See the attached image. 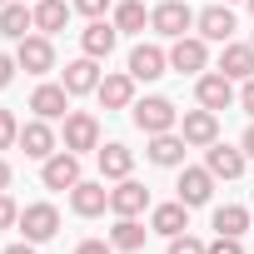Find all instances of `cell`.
I'll use <instances>...</instances> for the list:
<instances>
[{
  "label": "cell",
  "mask_w": 254,
  "mask_h": 254,
  "mask_svg": "<svg viewBox=\"0 0 254 254\" xmlns=\"http://www.w3.org/2000/svg\"><path fill=\"white\" fill-rule=\"evenodd\" d=\"M130 120L140 125L145 135H165V130H175V125H180V110H175L165 95H145V100L130 105Z\"/></svg>",
  "instance_id": "cell-1"
},
{
  "label": "cell",
  "mask_w": 254,
  "mask_h": 254,
  "mask_svg": "<svg viewBox=\"0 0 254 254\" xmlns=\"http://www.w3.org/2000/svg\"><path fill=\"white\" fill-rule=\"evenodd\" d=\"M190 25H194L190 0H160V5L150 10V30H155V35H165V40H180Z\"/></svg>",
  "instance_id": "cell-2"
},
{
  "label": "cell",
  "mask_w": 254,
  "mask_h": 254,
  "mask_svg": "<svg viewBox=\"0 0 254 254\" xmlns=\"http://www.w3.org/2000/svg\"><path fill=\"white\" fill-rule=\"evenodd\" d=\"M15 60H20L25 75H50V70H55V45H50V35H25V40H15Z\"/></svg>",
  "instance_id": "cell-3"
},
{
  "label": "cell",
  "mask_w": 254,
  "mask_h": 254,
  "mask_svg": "<svg viewBox=\"0 0 254 254\" xmlns=\"http://www.w3.org/2000/svg\"><path fill=\"white\" fill-rule=\"evenodd\" d=\"M204 65H209V40H204V35H180L175 50H170V70H180V75H204Z\"/></svg>",
  "instance_id": "cell-4"
},
{
  "label": "cell",
  "mask_w": 254,
  "mask_h": 254,
  "mask_svg": "<svg viewBox=\"0 0 254 254\" xmlns=\"http://www.w3.org/2000/svg\"><path fill=\"white\" fill-rule=\"evenodd\" d=\"M40 180H45V190H75L80 185V155L55 150L50 160H40Z\"/></svg>",
  "instance_id": "cell-5"
},
{
  "label": "cell",
  "mask_w": 254,
  "mask_h": 254,
  "mask_svg": "<svg viewBox=\"0 0 254 254\" xmlns=\"http://www.w3.org/2000/svg\"><path fill=\"white\" fill-rule=\"evenodd\" d=\"M65 150H75V155L100 150V120L90 110H70L65 115Z\"/></svg>",
  "instance_id": "cell-6"
},
{
  "label": "cell",
  "mask_w": 254,
  "mask_h": 254,
  "mask_svg": "<svg viewBox=\"0 0 254 254\" xmlns=\"http://www.w3.org/2000/svg\"><path fill=\"white\" fill-rule=\"evenodd\" d=\"M194 95H199V105H204V110H214V115H219V110H229V105L239 100V95H234V80H229L224 70L199 75V80H194Z\"/></svg>",
  "instance_id": "cell-7"
},
{
  "label": "cell",
  "mask_w": 254,
  "mask_h": 254,
  "mask_svg": "<svg viewBox=\"0 0 254 254\" xmlns=\"http://www.w3.org/2000/svg\"><path fill=\"white\" fill-rule=\"evenodd\" d=\"M55 229H60V209H55V204H25V209H20V234H25L30 244L55 239Z\"/></svg>",
  "instance_id": "cell-8"
},
{
  "label": "cell",
  "mask_w": 254,
  "mask_h": 254,
  "mask_svg": "<svg viewBox=\"0 0 254 254\" xmlns=\"http://www.w3.org/2000/svg\"><path fill=\"white\" fill-rule=\"evenodd\" d=\"M180 135H185L194 150H209V145L219 140V115H214V110H204V105H199V110H185Z\"/></svg>",
  "instance_id": "cell-9"
},
{
  "label": "cell",
  "mask_w": 254,
  "mask_h": 254,
  "mask_svg": "<svg viewBox=\"0 0 254 254\" xmlns=\"http://www.w3.org/2000/svg\"><path fill=\"white\" fill-rule=\"evenodd\" d=\"M145 204H150V190L140 180H120L110 190V214L115 219H135V214H145Z\"/></svg>",
  "instance_id": "cell-10"
},
{
  "label": "cell",
  "mask_w": 254,
  "mask_h": 254,
  "mask_svg": "<svg viewBox=\"0 0 254 254\" xmlns=\"http://www.w3.org/2000/svg\"><path fill=\"white\" fill-rule=\"evenodd\" d=\"M70 209H75L80 219L105 214V209H110V190H105V180H80V185L70 190Z\"/></svg>",
  "instance_id": "cell-11"
},
{
  "label": "cell",
  "mask_w": 254,
  "mask_h": 254,
  "mask_svg": "<svg viewBox=\"0 0 254 254\" xmlns=\"http://www.w3.org/2000/svg\"><path fill=\"white\" fill-rule=\"evenodd\" d=\"M185 150H190V140L180 135V130H165V135H150V165H160V170H175V165H185Z\"/></svg>",
  "instance_id": "cell-12"
},
{
  "label": "cell",
  "mask_w": 254,
  "mask_h": 254,
  "mask_svg": "<svg viewBox=\"0 0 254 254\" xmlns=\"http://www.w3.org/2000/svg\"><path fill=\"white\" fill-rule=\"evenodd\" d=\"M244 160H249L244 150H234V145H219V140L204 150V170H209L214 180H239V175H244Z\"/></svg>",
  "instance_id": "cell-13"
},
{
  "label": "cell",
  "mask_w": 254,
  "mask_h": 254,
  "mask_svg": "<svg viewBox=\"0 0 254 254\" xmlns=\"http://www.w3.org/2000/svg\"><path fill=\"white\" fill-rule=\"evenodd\" d=\"M30 160H50L60 145H55V130H50V120H30V125H20V140H15Z\"/></svg>",
  "instance_id": "cell-14"
},
{
  "label": "cell",
  "mask_w": 254,
  "mask_h": 254,
  "mask_svg": "<svg viewBox=\"0 0 254 254\" xmlns=\"http://www.w3.org/2000/svg\"><path fill=\"white\" fill-rule=\"evenodd\" d=\"M100 60H90V55H80V60H70L65 65V75H60V85L70 90V95H90V90H100Z\"/></svg>",
  "instance_id": "cell-15"
},
{
  "label": "cell",
  "mask_w": 254,
  "mask_h": 254,
  "mask_svg": "<svg viewBox=\"0 0 254 254\" xmlns=\"http://www.w3.org/2000/svg\"><path fill=\"white\" fill-rule=\"evenodd\" d=\"M95 160H100V175H105V180H130V170H135V150H130V145H120V140L100 145Z\"/></svg>",
  "instance_id": "cell-16"
},
{
  "label": "cell",
  "mask_w": 254,
  "mask_h": 254,
  "mask_svg": "<svg viewBox=\"0 0 254 254\" xmlns=\"http://www.w3.org/2000/svg\"><path fill=\"white\" fill-rule=\"evenodd\" d=\"M194 25H199V35H204V40L229 45V35H234V10L219 0V5H209V10H199V15H194Z\"/></svg>",
  "instance_id": "cell-17"
},
{
  "label": "cell",
  "mask_w": 254,
  "mask_h": 254,
  "mask_svg": "<svg viewBox=\"0 0 254 254\" xmlns=\"http://www.w3.org/2000/svg\"><path fill=\"white\" fill-rule=\"evenodd\" d=\"M115 40H120L115 20H90V25L80 30V50H85L90 60H105V55L115 50Z\"/></svg>",
  "instance_id": "cell-18"
},
{
  "label": "cell",
  "mask_w": 254,
  "mask_h": 254,
  "mask_svg": "<svg viewBox=\"0 0 254 254\" xmlns=\"http://www.w3.org/2000/svg\"><path fill=\"white\" fill-rule=\"evenodd\" d=\"M30 110H35V120H65L70 115V90L65 85H40L30 95Z\"/></svg>",
  "instance_id": "cell-19"
},
{
  "label": "cell",
  "mask_w": 254,
  "mask_h": 254,
  "mask_svg": "<svg viewBox=\"0 0 254 254\" xmlns=\"http://www.w3.org/2000/svg\"><path fill=\"white\" fill-rule=\"evenodd\" d=\"M95 95H100L105 110H130V105H135V75H130V70H125V75H105Z\"/></svg>",
  "instance_id": "cell-20"
},
{
  "label": "cell",
  "mask_w": 254,
  "mask_h": 254,
  "mask_svg": "<svg viewBox=\"0 0 254 254\" xmlns=\"http://www.w3.org/2000/svg\"><path fill=\"white\" fill-rule=\"evenodd\" d=\"M180 199L190 204V209H199V204H209V194H214V175L209 170H180Z\"/></svg>",
  "instance_id": "cell-21"
},
{
  "label": "cell",
  "mask_w": 254,
  "mask_h": 254,
  "mask_svg": "<svg viewBox=\"0 0 254 254\" xmlns=\"http://www.w3.org/2000/svg\"><path fill=\"white\" fill-rule=\"evenodd\" d=\"M150 229H155V234H165V239L185 234V229H190V204H185V199H175V204H155Z\"/></svg>",
  "instance_id": "cell-22"
},
{
  "label": "cell",
  "mask_w": 254,
  "mask_h": 254,
  "mask_svg": "<svg viewBox=\"0 0 254 254\" xmlns=\"http://www.w3.org/2000/svg\"><path fill=\"white\" fill-rule=\"evenodd\" d=\"M165 65H170V55H165L160 45H135V50H130V75H135V80H160Z\"/></svg>",
  "instance_id": "cell-23"
},
{
  "label": "cell",
  "mask_w": 254,
  "mask_h": 254,
  "mask_svg": "<svg viewBox=\"0 0 254 254\" xmlns=\"http://www.w3.org/2000/svg\"><path fill=\"white\" fill-rule=\"evenodd\" d=\"M219 70H224L229 80H239V85H244V80L254 75V45L229 40V45H224V55H219Z\"/></svg>",
  "instance_id": "cell-24"
},
{
  "label": "cell",
  "mask_w": 254,
  "mask_h": 254,
  "mask_svg": "<svg viewBox=\"0 0 254 254\" xmlns=\"http://www.w3.org/2000/svg\"><path fill=\"white\" fill-rule=\"evenodd\" d=\"M155 229H145L140 219H115V229H110V244L120 249V254H135V249H145V239H150Z\"/></svg>",
  "instance_id": "cell-25"
},
{
  "label": "cell",
  "mask_w": 254,
  "mask_h": 254,
  "mask_svg": "<svg viewBox=\"0 0 254 254\" xmlns=\"http://www.w3.org/2000/svg\"><path fill=\"white\" fill-rule=\"evenodd\" d=\"M30 30H35V10L15 5V0H10V5H0V35H5V40H25Z\"/></svg>",
  "instance_id": "cell-26"
},
{
  "label": "cell",
  "mask_w": 254,
  "mask_h": 254,
  "mask_svg": "<svg viewBox=\"0 0 254 254\" xmlns=\"http://www.w3.org/2000/svg\"><path fill=\"white\" fill-rule=\"evenodd\" d=\"M65 20H70V5H65V0H35V30H40V35L65 30Z\"/></svg>",
  "instance_id": "cell-27"
},
{
  "label": "cell",
  "mask_w": 254,
  "mask_h": 254,
  "mask_svg": "<svg viewBox=\"0 0 254 254\" xmlns=\"http://www.w3.org/2000/svg\"><path fill=\"white\" fill-rule=\"evenodd\" d=\"M150 25V10L140 5V0H120V5H115V30L120 35H140Z\"/></svg>",
  "instance_id": "cell-28"
},
{
  "label": "cell",
  "mask_w": 254,
  "mask_h": 254,
  "mask_svg": "<svg viewBox=\"0 0 254 254\" xmlns=\"http://www.w3.org/2000/svg\"><path fill=\"white\" fill-rule=\"evenodd\" d=\"M249 224H254V214H249L244 204H219V209H214V234H234V239H239Z\"/></svg>",
  "instance_id": "cell-29"
},
{
  "label": "cell",
  "mask_w": 254,
  "mask_h": 254,
  "mask_svg": "<svg viewBox=\"0 0 254 254\" xmlns=\"http://www.w3.org/2000/svg\"><path fill=\"white\" fill-rule=\"evenodd\" d=\"M15 140H20V120L10 110H0V150H10Z\"/></svg>",
  "instance_id": "cell-30"
},
{
  "label": "cell",
  "mask_w": 254,
  "mask_h": 254,
  "mask_svg": "<svg viewBox=\"0 0 254 254\" xmlns=\"http://www.w3.org/2000/svg\"><path fill=\"white\" fill-rule=\"evenodd\" d=\"M204 249H209V244H199V239H194V234H190V229H185V234H175V239H170V254H204Z\"/></svg>",
  "instance_id": "cell-31"
},
{
  "label": "cell",
  "mask_w": 254,
  "mask_h": 254,
  "mask_svg": "<svg viewBox=\"0 0 254 254\" xmlns=\"http://www.w3.org/2000/svg\"><path fill=\"white\" fill-rule=\"evenodd\" d=\"M10 224H20V204L0 190V229H10Z\"/></svg>",
  "instance_id": "cell-32"
},
{
  "label": "cell",
  "mask_w": 254,
  "mask_h": 254,
  "mask_svg": "<svg viewBox=\"0 0 254 254\" xmlns=\"http://www.w3.org/2000/svg\"><path fill=\"white\" fill-rule=\"evenodd\" d=\"M204 254H244V244H239L234 234H214V244H209Z\"/></svg>",
  "instance_id": "cell-33"
},
{
  "label": "cell",
  "mask_w": 254,
  "mask_h": 254,
  "mask_svg": "<svg viewBox=\"0 0 254 254\" xmlns=\"http://www.w3.org/2000/svg\"><path fill=\"white\" fill-rule=\"evenodd\" d=\"M75 10H80V15H90V20H105L110 0H75Z\"/></svg>",
  "instance_id": "cell-34"
},
{
  "label": "cell",
  "mask_w": 254,
  "mask_h": 254,
  "mask_svg": "<svg viewBox=\"0 0 254 254\" xmlns=\"http://www.w3.org/2000/svg\"><path fill=\"white\" fill-rule=\"evenodd\" d=\"M75 254H115V244H110V239H80Z\"/></svg>",
  "instance_id": "cell-35"
},
{
  "label": "cell",
  "mask_w": 254,
  "mask_h": 254,
  "mask_svg": "<svg viewBox=\"0 0 254 254\" xmlns=\"http://www.w3.org/2000/svg\"><path fill=\"white\" fill-rule=\"evenodd\" d=\"M15 70H20V60H15V55H0V90L15 80Z\"/></svg>",
  "instance_id": "cell-36"
},
{
  "label": "cell",
  "mask_w": 254,
  "mask_h": 254,
  "mask_svg": "<svg viewBox=\"0 0 254 254\" xmlns=\"http://www.w3.org/2000/svg\"><path fill=\"white\" fill-rule=\"evenodd\" d=\"M239 105H244V115H249V120H254V75H249V80H244V90H239Z\"/></svg>",
  "instance_id": "cell-37"
},
{
  "label": "cell",
  "mask_w": 254,
  "mask_h": 254,
  "mask_svg": "<svg viewBox=\"0 0 254 254\" xmlns=\"http://www.w3.org/2000/svg\"><path fill=\"white\" fill-rule=\"evenodd\" d=\"M239 150H244V155L254 160V120H249V130H244V140H239Z\"/></svg>",
  "instance_id": "cell-38"
},
{
  "label": "cell",
  "mask_w": 254,
  "mask_h": 254,
  "mask_svg": "<svg viewBox=\"0 0 254 254\" xmlns=\"http://www.w3.org/2000/svg\"><path fill=\"white\" fill-rule=\"evenodd\" d=\"M0 254H35V244H30V239H25V244H5Z\"/></svg>",
  "instance_id": "cell-39"
},
{
  "label": "cell",
  "mask_w": 254,
  "mask_h": 254,
  "mask_svg": "<svg viewBox=\"0 0 254 254\" xmlns=\"http://www.w3.org/2000/svg\"><path fill=\"white\" fill-rule=\"evenodd\" d=\"M0 190H10V165L0 160Z\"/></svg>",
  "instance_id": "cell-40"
},
{
  "label": "cell",
  "mask_w": 254,
  "mask_h": 254,
  "mask_svg": "<svg viewBox=\"0 0 254 254\" xmlns=\"http://www.w3.org/2000/svg\"><path fill=\"white\" fill-rule=\"evenodd\" d=\"M0 5H10V0H0Z\"/></svg>",
  "instance_id": "cell-41"
},
{
  "label": "cell",
  "mask_w": 254,
  "mask_h": 254,
  "mask_svg": "<svg viewBox=\"0 0 254 254\" xmlns=\"http://www.w3.org/2000/svg\"><path fill=\"white\" fill-rule=\"evenodd\" d=\"M224 5H234V0H224Z\"/></svg>",
  "instance_id": "cell-42"
},
{
  "label": "cell",
  "mask_w": 254,
  "mask_h": 254,
  "mask_svg": "<svg viewBox=\"0 0 254 254\" xmlns=\"http://www.w3.org/2000/svg\"><path fill=\"white\" fill-rule=\"evenodd\" d=\"M249 10H254V0H249Z\"/></svg>",
  "instance_id": "cell-43"
},
{
  "label": "cell",
  "mask_w": 254,
  "mask_h": 254,
  "mask_svg": "<svg viewBox=\"0 0 254 254\" xmlns=\"http://www.w3.org/2000/svg\"><path fill=\"white\" fill-rule=\"evenodd\" d=\"M249 45H254V40H249Z\"/></svg>",
  "instance_id": "cell-44"
},
{
  "label": "cell",
  "mask_w": 254,
  "mask_h": 254,
  "mask_svg": "<svg viewBox=\"0 0 254 254\" xmlns=\"http://www.w3.org/2000/svg\"><path fill=\"white\" fill-rule=\"evenodd\" d=\"M249 214H254V209H249Z\"/></svg>",
  "instance_id": "cell-45"
}]
</instances>
